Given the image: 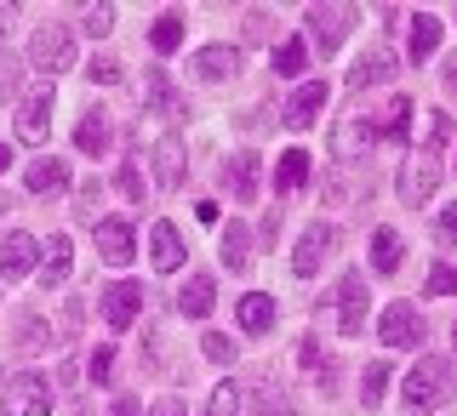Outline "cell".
Wrapping results in <instances>:
<instances>
[{
	"mask_svg": "<svg viewBox=\"0 0 457 416\" xmlns=\"http://www.w3.org/2000/svg\"><path fill=\"white\" fill-rule=\"evenodd\" d=\"M452 388H457L452 360L446 354H423V360L406 371V382H400V399H406L411 416H428V411H440L452 399Z\"/></svg>",
	"mask_w": 457,
	"mask_h": 416,
	"instance_id": "6da1fadb",
	"label": "cell"
},
{
	"mask_svg": "<svg viewBox=\"0 0 457 416\" xmlns=\"http://www.w3.org/2000/svg\"><path fill=\"white\" fill-rule=\"evenodd\" d=\"M52 411V382L40 371H18L0 388V416H46Z\"/></svg>",
	"mask_w": 457,
	"mask_h": 416,
	"instance_id": "7a4b0ae2",
	"label": "cell"
},
{
	"mask_svg": "<svg viewBox=\"0 0 457 416\" xmlns=\"http://www.w3.org/2000/svg\"><path fill=\"white\" fill-rule=\"evenodd\" d=\"M29 63L40 69V75H57V69L75 63V35H69L63 23H40L35 40H29Z\"/></svg>",
	"mask_w": 457,
	"mask_h": 416,
	"instance_id": "3957f363",
	"label": "cell"
},
{
	"mask_svg": "<svg viewBox=\"0 0 457 416\" xmlns=\"http://www.w3.org/2000/svg\"><path fill=\"white\" fill-rule=\"evenodd\" d=\"M52 132V80H40L35 92L18 103V143H29V149H40Z\"/></svg>",
	"mask_w": 457,
	"mask_h": 416,
	"instance_id": "277c9868",
	"label": "cell"
},
{
	"mask_svg": "<svg viewBox=\"0 0 457 416\" xmlns=\"http://www.w3.org/2000/svg\"><path fill=\"white\" fill-rule=\"evenodd\" d=\"M371 143H378V126H371L366 114H349V120L332 126V160L354 166V160H366V154H371Z\"/></svg>",
	"mask_w": 457,
	"mask_h": 416,
	"instance_id": "5b68a950",
	"label": "cell"
},
{
	"mask_svg": "<svg viewBox=\"0 0 457 416\" xmlns=\"http://www.w3.org/2000/svg\"><path fill=\"white\" fill-rule=\"evenodd\" d=\"M332 303H337V331L361 337L366 331V274H343L337 291H332Z\"/></svg>",
	"mask_w": 457,
	"mask_h": 416,
	"instance_id": "8992f818",
	"label": "cell"
},
{
	"mask_svg": "<svg viewBox=\"0 0 457 416\" xmlns=\"http://www.w3.org/2000/svg\"><path fill=\"white\" fill-rule=\"evenodd\" d=\"M378 337L389 342V348H418V342H423V314L411 303H389L383 320H378Z\"/></svg>",
	"mask_w": 457,
	"mask_h": 416,
	"instance_id": "52a82bcc",
	"label": "cell"
},
{
	"mask_svg": "<svg viewBox=\"0 0 457 416\" xmlns=\"http://www.w3.org/2000/svg\"><path fill=\"white\" fill-rule=\"evenodd\" d=\"M332 251H337V228H332V223H309V228H303V240H297L292 274H303V280H309V274H314V268H320Z\"/></svg>",
	"mask_w": 457,
	"mask_h": 416,
	"instance_id": "ba28073f",
	"label": "cell"
},
{
	"mask_svg": "<svg viewBox=\"0 0 457 416\" xmlns=\"http://www.w3.org/2000/svg\"><path fill=\"white\" fill-rule=\"evenodd\" d=\"M349 23H354V6H309V40L320 52H337Z\"/></svg>",
	"mask_w": 457,
	"mask_h": 416,
	"instance_id": "9c48e42d",
	"label": "cell"
},
{
	"mask_svg": "<svg viewBox=\"0 0 457 416\" xmlns=\"http://www.w3.org/2000/svg\"><path fill=\"white\" fill-rule=\"evenodd\" d=\"M97 257H104L109 268H126L137 257V234H132V223L126 217H104L97 223Z\"/></svg>",
	"mask_w": 457,
	"mask_h": 416,
	"instance_id": "30bf717a",
	"label": "cell"
},
{
	"mask_svg": "<svg viewBox=\"0 0 457 416\" xmlns=\"http://www.w3.org/2000/svg\"><path fill=\"white\" fill-rule=\"evenodd\" d=\"M223 183H228V194H235L240 206H252V200H257V183H263V160H257L252 149L228 154V166H223Z\"/></svg>",
	"mask_w": 457,
	"mask_h": 416,
	"instance_id": "8fae6325",
	"label": "cell"
},
{
	"mask_svg": "<svg viewBox=\"0 0 457 416\" xmlns=\"http://www.w3.org/2000/svg\"><path fill=\"white\" fill-rule=\"evenodd\" d=\"M435 189H440V160H435V154L406 160V171H400V200H406V206H423Z\"/></svg>",
	"mask_w": 457,
	"mask_h": 416,
	"instance_id": "7c38bea8",
	"label": "cell"
},
{
	"mask_svg": "<svg viewBox=\"0 0 457 416\" xmlns=\"http://www.w3.org/2000/svg\"><path fill=\"white\" fill-rule=\"evenodd\" d=\"M137 308H143V285L114 280L109 291H104V320H109V331H126V325L137 320Z\"/></svg>",
	"mask_w": 457,
	"mask_h": 416,
	"instance_id": "4fadbf2b",
	"label": "cell"
},
{
	"mask_svg": "<svg viewBox=\"0 0 457 416\" xmlns=\"http://www.w3.org/2000/svg\"><path fill=\"white\" fill-rule=\"evenodd\" d=\"M189 69H195V80H206V86L235 80L240 75V46H200Z\"/></svg>",
	"mask_w": 457,
	"mask_h": 416,
	"instance_id": "5bb4252c",
	"label": "cell"
},
{
	"mask_svg": "<svg viewBox=\"0 0 457 416\" xmlns=\"http://www.w3.org/2000/svg\"><path fill=\"white\" fill-rule=\"evenodd\" d=\"M320 109H326V80H303V86L292 92V103H286L280 120L292 126V132H303V126L320 120Z\"/></svg>",
	"mask_w": 457,
	"mask_h": 416,
	"instance_id": "9a60e30c",
	"label": "cell"
},
{
	"mask_svg": "<svg viewBox=\"0 0 457 416\" xmlns=\"http://www.w3.org/2000/svg\"><path fill=\"white\" fill-rule=\"evenodd\" d=\"M143 109H149V114H189L183 92H171L166 69H149V75H143Z\"/></svg>",
	"mask_w": 457,
	"mask_h": 416,
	"instance_id": "2e32d148",
	"label": "cell"
},
{
	"mask_svg": "<svg viewBox=\"0 0 457 416\" xmlns=\"http://www.w3.org/2000/svg\"><path fill=\"white\" fill-rule=\"evenodd\" d=\"M35 234H6L0 240V280H23L35 268Z\"/></svg>",
	"mask_w": 457,
	"mask_h": 416,
	"instance_id": "e0dca14e",
	"label": "cell"
},
{
	"mask_svg": "<svg viewBox=\"0 0 457 416\" xmlns=\"http://www.w3.org/2000/svg\"><path fill=\"white\" fill-rule=\"evenodd\" d=\"M154 177H161L166 194L183 189V177H189V160H183V143H178V137H161V149H154Z\"/></svg>",
	"mask_w": 457,
	"mask_h": 416,
	"instance_id": "ac0fdd59",
	"label": "cell"
},
{
	"mask_svg": "<svg viewBox=\"0 0 457 416\" xmlns=\"http://www.w3.org/2000/svg\"><path fill=\"white\" fill-rule=\"evenodd\" d=\"M212 308H218V285H212L206 274H189L183 291H178V314H183V320H206Z\"/></svg>",
	"mask_w": 457,
	"mask_h": 416,
	"instance_id": "d6986e66",
	"label": "cell"
},
{
	"mask_svg": "<svg viewBox=\"0 0 457 416\" xmlns=\"http://www.w3.org/2000/svg\"><path fill=\"white\" fill-rule=\"evenodd\" d=\"M389 75H395V52L389 46H371L361 63L349 69V86H354V92H366V86H383Z\"/></svg>",
	"mask_w": 457,
	"mask_h": 416,
	"instance_id": "ffe728a7",
	"label": "cell"
},
{
	"mask_svg": "<svg viewBox=\"0 0 457 416\" xmlns=\"http://www.w3.org/2000/svg\"><path fill=\"white\" fill-rule=\"evenodd\" d=\"M218 257H223L228 274H246V268H252V234H246V223H228V228H223Z\"/></svg>",
	"mask_w": 457,
	"mask_h": 416,
	"instance_id": "44dd1931",
	"label": "cell"
},
{
	"mask_svg": "<svg viewBox=\"0 0 457 416\" xmlns=\"http://www.w3.org/2000/svg\"><path fill=\"white\" fill-rule=\"evenodd\" d=\"M149 257H154V268H161V274H171V268L183 263V234L171 223H154L149 228Z\"/></svg>",
	"mask_w": 457,
	"mask_h": 416,
	"instance_id": "7402d4cb",
	"label": "cell"
},
{
	"mask_svg": "<svg viewBox=\"0 0 457 416\" xmlns=\"http://www.w3.org/2000/svg\"><path fill=\"white\" fill-rule=\"evenodd\" d=\"M75 149L92 154V160L109 149V109H86V120L75 126Z\"/></svg>",
	"mask_w": 457,
	"mask_h": 416,
	"instance_id": "603a6c76",
	"label": "cell"
},
{
	"mask_svg": "<svg viewBox=\"0 0 457 416\" xmlns=\"http://www.w3.org/2000/svg\"><path fill=\"white\" fill-rule=\"evenodd\" d=\"M69 263H75V257H69V240L52 234V240H46V257H40V285H46V291L69 285Z\"/></svg>",
	"mask_w": 457,
	"mask_h": 416,
	"instance_id": "cb8c5ba5",
	"label": "cell"
},
{
	"mask_svg": "<svg viewBox=\"0 0 457 416\" xmlns=\"http://www.w3.org/2000/svg\"><path fill=\"white\" fill-rule=\"evenodd\" d=\"M240 331H252V337H263L269 325H275V297H263V291H252V297H240Z\"/></svg>",
	"mask_w": 457,
	"mask_h": 416,
	"instance_id": "d4e9b609",
	"label": "cell"
},
{
	"mask_svg": "<svg viewBox=\"0 0 457 416\" xmlns=\"http://www.w3.org/2000/svg\"><path fill=\"white\" fill-rule=\"evenodd\" d=\"M23 183H29V194H57V189H69V166L46 154V160L29 166V177H23Z\"/></svg>",
	"mask_w": 457,
	"mask_h": 416,
	"instance_id": "484cf974",
	"label": "cell"
},
{
	"mask_svg": "<svg viewBox=\"0 0 457 416\" xmlns=\"http://www.w3.org/2000/svg\"><path fill=\"white\" fill-rule=\"evenodd\" d=\"M309 183V154L303 149H286L280 166H275V194H297Z\"/></svg>",
	"mask_w": 457,
	"mask_h": 416,
	"instance_id": "4316f807",
	"label": "cell"
},
{
	"mask_svg": "<svg viewBox=\"0 0 457 416\" xmlns=\"http://www.w3.org/2000/svg\"><path fill=\"white\" fill-rule=\"evenodd\" d=\"M440 46V18L435 12H411V63H423Z\"/></svg>",
	"mask_w": 457,
	"mask_h": 416,
	"instance_id": "83f0119b",
	"label": "cell"
},
{
	"mask_svg": "<svg viewBox=\"0 0 457 416\" xmlns=\"http://www.w3.org/2000/svg\"><path fill=\"white\" fill-rule=\"evenodd\" d=\"M183 29H189V23H183V12H161V18H154V29H149V46L154 52H178L183 46Z\"/></svg>",
	"mask_w": 457,
	"mask_h": 416,
	"instance_id": "f1b7e54d",
	"label": "cell"
},
{
	"mask_svg": "<svg viewBox=\"0 0 457 416\" xmlns=\"http://www.w3.org/2000/svg\"><path fill=\"white\" fill-rule=\"evenodd\" d=\"M371 268H378V274H395L400 268V234L395 228H378V234H371Z\"/></svg>",
	"mask_w": 457,
	"mask_h": 416,
	"instance_id": "f546056e",
	"label": "cell"
},
{
	"mask_svg": "<svg viewBox=\"0 0 457 416\" xmlns=\"http://www.w3.org/2000/svg\"><path fill=\"white\" fill-rule=\"evenodd\" d=\"M303 69H309V46H303V40H280V46H275V75L297 80Z\"/></svg>",
	"mask_w": 457,
	"mask_h": 416,
	"instance_id": "4dcf8cb0",
	"label": "cell"
},
{
	"mask_svg": "<svg viewBox=\"0 0 457 416\" xmlns=\"http://www.w3.org/2000/svg\"><path fill=\"white\" fill-rule=\"evenodd\" d=\"M378 137H395V143L411 137V97H395V103H389V114H383V126H378Z\"/></svg>",
	"mask_w": 457,
	"mask_h": 416,
	"instance_id": "1f68e13d",
	"label": "cell"
},
{
	"mask_svg": "<svg viewBox=\"0 0 457 416\" xmlns=\"http://www.w3.org/2000/svg\"><path fill=\"white\" fill-rule=\"evenodd\" d=\"M46 342H52V331H46V325L35 320V314H23V320H18V342H12V348L35 354V348H46Z\"/></svg>",
	"mask_w": 457,
	"mask_h": 416,
	"instance_id": "d6a6232c",
	"label": "cell"
},
{
	"mask_svg": "<svg viewBox=\"0 0 457 416\" xmlns=\"http://www.w3.org/2000/svg\"><path fill=\"white\" fill-rule=\"evenodd\" d=\"M206 416H240V388H235V382H218V388H212Z\"/></svg>",
	"mask_w": 457,
	"mask_h": 416,
	"instance_id": "836d02e7",
	"label": "cell"
},
{
	"mask_svg": "<svg viewBox=\"0 0 457 416\" xmlns=\"http://www.w3.org/2000/svg\"><path fill=\"white\" fill-rule=\"evenodd\" d=\"M200 348H206V360H212V365H235V354H240V348H235V342H228L223 331L200 337Z\"/></svg>",
	"mask_w": 457,
	"mask_h": 416,
	"instance_id": "e575fe53",
	"label": "cell"
},
{
	"mask_svg": "<svg viewBox=\"0 0 457 416\" xmlns=\"http://www.w3.org/2000/svg\"><path fill=\"white\" fill-rule=\"evenodd\" d=\"M383 382H389V365H366V377H361V405H378V399H383Z\"/></svg>",
	"mask_w": 457,
	"mask_h": 416,
	"instance_id": "d590c367",
	"label": "cell"
},
{
	"mask_svg": "<svg viewBox=\"0 0 457 416\" xmlns=\"http://www.w3.org/2000/svg\"><path fill=\"white\" fill-rule=\"evenodd\" d=\"M457 291V263H435L428 268V297H452Z\"/></svg>",
	"mask_w": 457,
	"mask_h": 416,
	"instance_id": "8d00e7d4",
	"label": "cell"
},
{
	"mask_svg": "<svg viewBox=\"0 0 457 416\" xmlns=\"http://www.w3.org/2000/svg\"><path fill=\"white\" fill-rule=\"evenodd\" d=\"M114 189L132 200V206H143V194H149V189H143V177H137V166H120V171H114Z\"/></svg>",
	"mask_w": 457,
	"mask_h": 416,
	"instance_id": "74e56055",
	"label": "cell"
},
{
	"mask_svg": "<svg viewBox=\"0 0 457 416\" xmlns=\"http://www.w3.org/2000/svg\"><path fill=\"white\" fill-rule=\"evenodd\" d=\"M109 377H114V342H97V354H92V382H97V388H109Z\"/></svg>",
	"mask_w": 457,
	"mask_h": 416,
	"instance_id": "f35d334b",
	"label": "cell"
},
{
	"mask_svg": "<svg viewBox=\"0 0 457 416\" xmlns=\"http://www.w3.org/2000/svg\"><path fill=\"white\" fill-rule=\"evenodd\" d=\"M80 29H86V35H97V40H104L109 29H114V6H86V18H80Z\"/></svg>",
	"mask_w": 457,
	"mask_h": 416,
	"instance_id": "ab89813d",
	"label": "cell"
},
{
	"mask_svg": "<svg viewBox=\"0 0 457 416\" xmlns=\"http://www.w3.org/2000/svg\"><path fill=\"white\" fill-rule=\"evenodd\" d=\"M446 137H452V114H428V154H435V149H446Z\"/></svg>",
	"mask_w": 457,
	"mask_h": 416,
	"instance_id": "60d3db41",
	"label": "cell"
},
{
	"mask_svg": "<svg viewBox=\"0 0 457 416\" xmlns=\"http://www.w3.org/2000/svg\"><path fill=\"white\" fill-rule=\"evenodd\" d=\"M18 80H23V63L0 52V97H12V92H18Z\"/></svg>",
	"mask_w": 457,
	"mask_h": 416,
	"instance_id": "b9f144b4",
	"label": "cell"
},
{
	"mask_svg": "<svg viewBox=\"0 0 457 416\" xmlns=\"http://www.w3.org/2000/svg\"><path fill=\"white\" fill-rule=\"evenodd\" d=\"M86 75H92L97 86H120V63H114V57H97V63L86 69Z\"/></svg>",
	"mask_w": 457,
	"mask_h": 416,
	"instance_id": "7bdbcfd3",
	"label": "cell"
},
{
	"mask_svg": "<svg viewBox=\"0 0 457 416\" xmlns=\"http://www.w3.org/2000/svg\"><path fill=\"white\" fill-rule=\"evenodd\" d=\"M435 234L446 240V246H457V206H446L440 211V223H435Z\"/></svg>",
	"mask_w": 457,
	"mask_h": 416,
	"instance_id": "ee69618b",
	"label": "cell"
},
{
	"mask_svg": "<svg viewBox=\"0 0 457 416\" xmlns=\"http://www.w3.org/2000/svg\"><path fill=\"white\" fill-rule=\"evenodd\" d=\"M149 416H183V399H178V394H166V399H161V405H154Z\"/></svg>",
	"mask_w": 457,
	"mask_h": 416,
	"instance_id": "f6af8a7d",
	"label": "cell"
},
{
	"mask_svg": "<svg viewBox=\"0 0 457 416\" xmlns=\"http://www.w3.org/2000/svg\"><path fill=\"white\" fill-rule=\"evenodd\" d=\"M12 23H18V6H0V40L12 35Z\"/></svg>",
	"mask_w": 457,
	"mask_h": 416,
	"instance_id": "bcb514c9",
	"label": "cell"
},
{
	"mask_svg": "<svg viewBox=\"0 0 457 416\" xmlns=\"http://www.w3.org/2000/svg\"><path fill=\"white\" fill-rule=\"evenodd\" d=\"M109 416H137V399H132V394H126V399H114V411H109Z\"/></svg>",
	"mask_w": 457,
	"mask_h": 416,
	"instance_id": "7dc6e473",
	"label": "cell"
},
{
	"mask_svg": "<svg viewBox=\"0 0 457 416\" xmlns=\"http://www.w3.org/2000/svg\"><path fill=\"white\" fill-rule=\"evenodd\" d=\"M446 92H457V57L446 63Z\"/></svg>",
	"mask_w": 457,
	"mask_h": 416,
	"instance_id": "c3c4849f",
	"label": "cell"
},
{
	"mask_svg": "<svg viewBox=\"0 0 457 416\" xmlns=\"http://www.w3.org/2000/svg\"><path fill=\"white\" fill-rule=\"evenodd\" d=\"M12 166V149H6V143H0V171H6Z\"/></svg>",
	"mask_w": 457,
	"mask_h": 416,
	"instance_id": "681fc988",
	"label": "cell"
},
{
	"mask_svg": "<svg viewBox=\"0 0 457 416\" xmlns=\"http://www.w3.org/2000/svg\"><path fill=\"white\" fill-rule=\"evenodd\" d=\"M0 211H12V200H6V194H0Z\"/></svg>",
	"mask_w": 457,
	"mask_h": 416,
	"instance_id": "f907efd6",
	"label": "cell"
},
{
	"mask_svg": "<svg viewBox=\"0 0 457 416\" xmlns=\"http://www.w3.org/2000/svg\"><path fill=\"white\" fill-rule=\"evenodd\" d=\"M452 342H457V325H452Z\"/></svg>",
	"mask_w": 457,
	"mask_h": 416,
	"instance_id": "816d5d0a",
	"label": "cell"
}]
</instances>
